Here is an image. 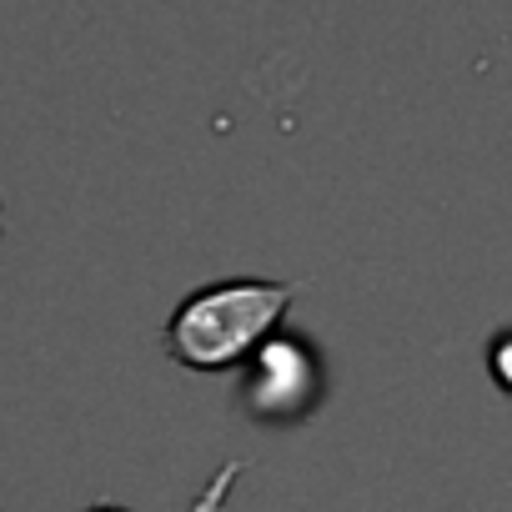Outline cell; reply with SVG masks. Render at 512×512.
Wrapping results in <instances>:
<instances>
[{"mask_svg": "<svg viewBox=\"0 0 512 512\" xmlns=\"http://www.w3.org/2000/svg\"><path fill=\"white\" fill-rule=\"evenodd\" d=\"M302 297V282H216L191 292L166 322L171 362L191 372H226L246 362Z\"/></svg>", "mask_w": 512, "mask_h": 512, "instance_id": "1", "label": "cell"}, {"mask_svg": "<svg viewBox=\"0 0 512 512\" xmlns=\"http://www.w3.org/2000/svg\"><path fill=\"white\" fill-rule=\"evenodd\" d=\"M241 472H246V462H226V467L206 482V492H201V497H196L186 512H221V507H226V492H231V482H236ZM91 512H121V507H91Z\"/></svg>", "mask_w": 512, "mask_h": 512, "instance_id": "2", "label": "cell"}]
</instances>
